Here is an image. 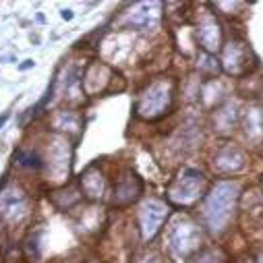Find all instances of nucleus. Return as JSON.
Segmentation results:
<instances>
[{"label":"nucleus","mask_w":263,"mask_h":263,"mask_svg":"<svg viewBox=\"0 0 263 263\" xmlns=\"http://www.w3.org/2000/svg\"><path fill=\"white\" fill-rule=\"evenodd\" d=\"M62 17H64V19H70L73 15H70V11H64V12H62Z\"/></svg>","instance_id":"1"}]
</instances>
